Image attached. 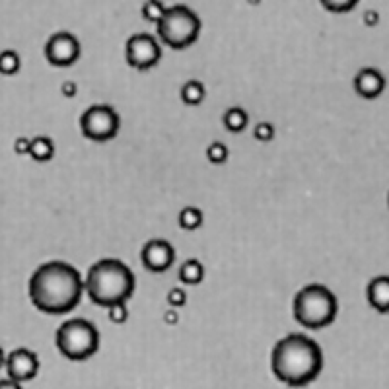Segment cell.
Masks as SVG:
<instances>
[{
	"instance_id": "cell-1",
	"label": "cell",
	"mask_w": 389,
	"mask_h": 389,
	"mask_svg": "<svg viewBox=\"0 0 389 389\" xmlns=\"http://www.w3.org/2000/svg\"><path fill=\"white\" fill-rule=\"evenodd\" d=\"M30 300L43 314L61 315L74 310L84 294L80 272L65 261H49L30 279Z\"/></svg>"
},
{
	"instance_id": "cell-2",
	"label": "cell",
	"mask_w": 389,
	"mask_h": 389,
	"mask_svg": "<svg viewBox=\"0 0 389 389\" xmlns=\"http://www.w3.org/2000/svg\"><path fill=\"white\" fill-rule=\"evenodd\" d=\"M270 368L277 379L286 386H308L323 368V352L314 339L302 333H292L281 339L272 348Z\"/></svg>"
},
{
	"instance_id": "cell-3",
	"label": "cell",
	"mask_w": 389,
	"mask_h": 389,
	"mask_svg": "<svg viewBox=\"0 0 389 389\" xmlns=\"http://www.w3.org/2000/svg\"><path fill=\"white\" fill-rule=\"evenodd\" d=\"M134 275L119 259H101L88 270L84 290L97 306L127 302L134 292Z\"/></svg>"
},
{
	"instance_id": "cell-4",
	"label": "cell",
	"mask_w": 389,
	"mask_h": 389,
	"mask_svg": "<svg viewBox=\"0 0 389 389\" xmlns=\"http://www.w3.org/2000/svg\"><path fill=\"white\" fill-rule=\"evenodd\" d=\"M294 319L308 329H323L335 321L339 303L333 292L321 284H310L294 298Z\"/></svg>"
},
{
	"instance_id": "cell-5",
	"label": "cell",
	"mask_w": 389,
	"mask_h": 389,
	"mask_svg": "<svg viewBox=\"0 0 389 389\" xmlns=\"http://www.w3.org/2000/svg\"><path fill=\"white\" fill-rule=\"evenodd\" d=\"M54 343L63 357L80 362L96 355L99 348V333L92 321L76 317L59 327Z\"/></svg>"
},
{
	"instance_id": "cell-6",
	"label": "cell",
	"mask_w": 389,
	"mask_h": 389,
	"mask_svg": "<svg viewBox=\"0 0 389 389\" xmlns=\"http://www.w3.org/2000/svg\"><path fill=\"white\" fill-rule=\"evenodd\" d=\"M158 35L163 43L172 49H187L199 39L201 33V20L189 6L177 4L172 8H166L160 18Z\"/></svg>"
},
{
	"instance_id": "cell-7",
	"label": "cell",
	"mask_w": 389,
	"mask_h": 389,
	"mask_svg": "<svg viewBox=\"0 0 389 389\" xmlns=\"http://www.w3.org/2000/svg\"><path fill=\"white\" fill-rule=\"evenodd\" d=\"M121 119L117 111L111 106L97 103L88 108L80 117V129L82 134L94 142H108L117 137Z\"/></svg>"
},
{
	"instance_id": "cell-8",
	"label": "cell",
	"mask_w": 389,
	"mask_h": 389,
	"mask_svg": "<svg viewBox=\"0 0 389 389\" xmlns=\"http://www.w3.org/2000/svg\"><path fill=\"white\" fill-rule=\"evenodd\" d=\"M125 53H127V63L132 68L148 70V68L160 63L162 47L148 33H137V35H132L129 41H127Z\"/></svg>"
},
{
	"instance_id": "cell-9",
	"label": "cell",
	"mask_w": 389,
	"mask_h": 389,
	"mask_svg": "<svg viewBox=\"0 0 389 389\" xmlns=\"http://www.w3.org/2000/svg\"><path fill=\"white\" fill-rule=\"evenodd\" d=\"M80 53L78 39L68 32L54 33L45 45V57L53 66H72L80 59Z\"/></svg>"
},
{
	"instance_id": "cell-10",
	"label": "cell",
	"mask_w": 389,
	"mask_h": 389,
	"mask_svg": "<svg viewBox=\"0 0 389 389\" xmlns=\"http://www.w3.org/2000/svg\"><path fill=\"white\" fill-rule=\"evenodd\" d=\"M4 368H6V376L16 381H30L37 376L39 372V358L33 350L28 348H16L4 360Z\"/></svg>"
},
{
	"instance_id": "cell-11",
	"label": "cell",
	"mask_w": 389,
	"mask_h": 389,
	"mask_svg": "<svg viewBox=\"0 0 389 389\" xmlns=\"http://www.w3.org/2000/svg\"><path fill=\"white\" fill-rule=\"evenodd\" d=\"M175 249L166 239H152L142 248V265L150 272H163L173 265Z\"/></svg>"
},
{
	"instance_id": "cell-12",
	"label": "cell",
	"mask_w": 389,
	"mask_h": 389,
	"mask_svg": "<svg viewBox=\"0 0 389 389\" xmlns=\"http://www.w3.org/2000/svg\"><path fill=\"white\" fill-rule=\"evenodd\" d=\"M355 90L360 97L374 99L386 90V78L376 68H362L355 78Z\"/></svg>"
},
{
	"instance_id": "cell-13",
	"label": "cell",
	"mask_w": 389,
	"mask_h": 389,
	"mask_svg": "<svg viewBox=\"0 0 389 389\" xmlns=\"http://www.w3.org/2000/svg\"><path fill=\"white\" fill-rule=\"evenodd\" d=\"M366 298L370 306L379 312V314H388L389 310V279L388 277H376L374 281H370L366 288Z\"/></svg>"
},
{
	"instance_id": "cell-14",
	"label": "cell",
	"mask_w": 389,
	"mask_h": 389,
	"mask_svg": "<svg viewBox=\"0 0 389 389\" xmlns=\"http://www.w3.org/2000/svg\"><path fill=\"white\" fill-rule=\"evenodd\" d=\"M35 162H49L54 156V142L49 137H35L30 141V154Z\"/></svg>"
},
{
	"instance_id": "cell-15",
	"label": "cell",
	"mask_w": 389,
	"mask_h": 389,
	"mask_svg": "<svg viewBox=\"0 0 389 389\" xmlns=\"http://www.w3.org/2000/svg\"><path fill=\"white\" fill-rule=\"evenodd\" d=\"M179 279H181V282L191 284V286L201 284L203 279H205V267H203V263L197 259L185 261L183 265L179 267Z\"/></svg>"
},
{
	"instance_id": "cell-16",
	"label": "cell",
	"mask_w": 389,
	"mask_h": 389,
	"mask_svg": "<svg viewBox=\"0 0 389 389\" xmlns=\"http://www.w3.org/2000/svg\"><path fill=\"white\" fill-rule=\"evenodd\" d=\"M222 121H224L226 130L234 132V134H238L241 130H246V127H248L249 123V117L248 113H246L241 108H230L226 113H224V119Z\"/></svg>"
},
{
	"instance_id": "cell-17",
	"label": "cell",
	"mask_w": 389,
	"mask_h": 389,
	"mask_svg": "<svg viewBox=\"0 0 389 389\" xmlns=\"http://www.w3.org/2000/svg\"><path fill=\"white\" fill-rule=\"evenodd\" d=\"M205 86L199 80H189L181 88V99L185 106H201L205 101Z\"/></svg>"
},
{
	"instance_id": "cell-18",
	"label": "cell",
	"mask_w": 389,
	"mask_h": 389,
	"mask_svg": "<svg viewBox=\"0 0 389 389\" xmlns=\"http://www.w3.org/2000/svg\"><path fill=\"white\" fill-rule=\"evenodd\" d=\"M203 212L197 208V206H185L183 210L179 212V217H177V222H179V226L187 230V232H193V230H199V228L203 226Z\"/></svg>"
},
{
	"instance_id": "cell-19",
	"label": "cell",
	"mask_w": 389,
	"mask_h": 389,
	"mask_svg": "<svg viewBox=\"0 0 389 389\" xmlns=\"http://www.w3.org/2000/svg\"><path fill=\"white\" fill-rule=\"evenodd\" d=\"M20 68H22V59L16 51L6 49V51L0 53V74L14 76L20 72Z\"/></svg>"
},
{
	"instance_id": "cell-20",
	"label": "cell",
	"mask_w": 389,
	"mask_h": 389,
	"mask_svg": "<svg viewBox=\"0 0 389 389\" xmlns=\"http://www.w3.org/2000/svg\"><path fill=\"white\" fill-rule=\"evenodd\" d=\"M163 12H166V6H163L162 0H146L144 6H142V18L146 22L158 23L163 16Z\"/></svg>"
},
{
	"instance_id": "cell-21",
	"label": "cell",
	"mask_w": 389,
	"mask_h": 389,
	"mask_svg": "<svg viewBox=\"0 0 389 389\" xmlns=\"http://www.w3.org/2000/svg\"><path fill=\"white\" fill-rule=\"evenodd\" d=\"M228 146L226 144H222V142H212L208 148H206V158H208V162L210 163H224L228 160Z\"/></svg>"
},
{
	"instance_id": "cell-22",
	"label": "cell",
	"mask_w": 389,
	"mask_h": 389,
	"mask_svg": "<svg viewBox=\"0 0 389 389\" xmlns=\"http://www.w3.org/2000/svg\"><path fill=\"white\" fill-rule=\"evenodd\" d=\"M321 6L327 12H333V14H345L350 12L358 4V0H319Z\"/></svg>"
},
{
	"instance_id": "cell-23",
	"label": "cell",
	"mask_w": 389,
	"mask_h": 389,
	"mask_svg": "<svg viewBox=\"0 0 389 389\" xmlns=\"http://www.w3.org/2000/svg\"><path fill=\"white\" fill-rule=\"evenodd\" d=\"M127 302H117V303H111L108 310H109V319L113 321V323L117 325H123L127 323V319H129V312H127Z\"/></svg>"
},
{
	"instance_id": "cell-24",
	"label": "cell",
	"mask_w": 389,
	"mask_h": 389,
	"mask_svg": "<svg viewBox=\"0 0 389 389\" xmlns=\"http://www.w3.org/2000/svg\"><path fill=\"white\" fill-rule=\"evenodd\" d=\"M253 134H255V139L259 142H269L275 139V127L270 123H259L255 127V130H253Z\"/></svg>"
},
{
	"instance_id": "cell-25",
	"label": "cell",
	"mask_w": 389,
	"mask_h": 389,
	"mask_svg": "<svg viewBox=\"0 0 389 389\" xmlns=\"http://www.w3.org/2000/svg\"><path fill=\"white\" fill-rule=\"evenodd\" d=\"M185 302H187V294H185V290H181V288H172V290L168 292V303H170L172 308H181V306H185Z\"/></svg>"
},
{
	"instance_id": "cell-26",
	"label": "cell",
	"mask_w": 389,
	"mask_h": 389,
	"mask_svg": "<svg viewBox=\"0 0 389 389\" xmlns=\"http://www.w3.org/2000/svg\"><path fill=\"white\" fill-rule=\"evenodd\" d=\"M14 152H16L18 156H28V154H30V139H26V137L16 139V142H14Z\"/></svg>"
},
{
	"instance_id": "cell-27",
	"label": "cell",
	"mask_w": 389,
	"mask_h": 389,
	"mask_svg": "<svg viewBox=\"0 0 389 389\" xmlns=\"http://www.w3.org/2000/svg\"><path fill=\"white\" fill-rule=\"evenodd\" d=\"M163 323L170 325V327H173L175 323H179V312H175V310L163 312Z\"/></svg>"
},
{
	"instance_id": "cell-28",
	"label": "cell",
	"mask_w": 389,
	"mask_h": 389,
	"mask_svg": "<svg viewBox=\"0 0 389 389\" xmlns=\"http://www.w3.org/2000/svg\"><path fill=\"white\" fill-rule=\"evenodd\" d=\"M76 92H78L76 82H65V84L61 86V94H63L65 97H74Z\"/></svg>"
},
{
	"instance_id": "cell-29",
	"label": "cell",
	"mask_w": 389,
	"mask_h": 389,
	"mask_svg": "<svg viewBox=\"0 0 389 389\" xmlns=\"http://www.w3.org/2000/svg\"><path fill=\"white\" fill-rule=\"evenodd\" d=\"M20 386H22L20 381H16V379H12V378L0 379V389H18Z\"/></svg>"
},
{
	"instance_id": "cell-30",
	"label": "cell",
	"mask_w": 389,
	"mask_h": 389,
	"mask_svg": "<svg viewBox=\"0 0 389 389\" xmlns=\"http://www.w3.org/2000/svg\"><path fill=\"white\" fill-rule=\"evenodd\" d=\"M378 12L376 10H370V12H366V16H364V23L366 26H376L378 23Z\"/></svg>"
},
{
	"instance_id": "cell-31",
	"label": "cell",
	"mask_w": 389,
	"mask_h": 389,
	"mask_svg": "<svg viewBox=\"0 0 389 389\" xmlns=\"http://www.w3.org/2000/svg\"><path fill=\"white\" fill-rule=\"evenodd\" d=\"M4 360H6V355H4V350H2V346H0V368L4 366Z\"/></svg>"
}]
</instances>
